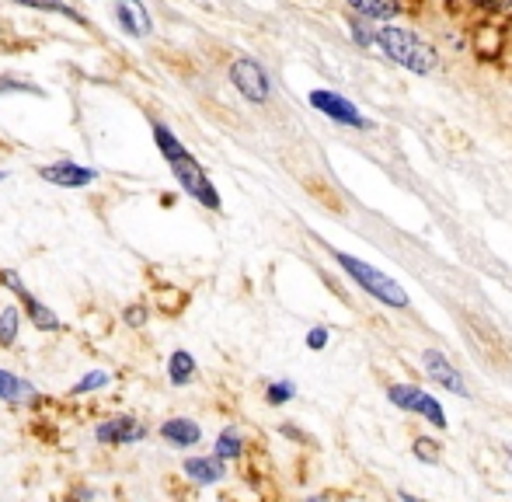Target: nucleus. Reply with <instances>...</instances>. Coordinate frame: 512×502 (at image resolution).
<instances>
[{"label":"nucleus","instance_id":"1","mask_svg":"<svg viewBox=\"0 0 512 502\" xmlns=\"http://www.w3.org/2000/svg\"><path fill=\"white\" fill-rule=\"evenodd\" d=\"M154 143H157V150H161L164 161H168L171 175H175V182L182 185L185 196L196 199V203L206 206V210H220V192H216V185L209 182L206 168L196 161V154H189V147L175 136V129L164 126V123H154Z\"/></svg>","mask_w":512,"mask_h":502},{"label":"nucleus","instance_id":"2","mask_svg":"<svg viewBox=\"0 0 512 502\" xmlns=\"http://www.w3.org/2000/svg\"><path fill=\"white\" fill-rule=\"evenodd\" d=\"M377 46L384 49V56L398 67L411 70V74L425 77L436 70V49L429 46L425 39H418L411 28H401V25H384L377 28Z\"/></svg>","mask_w":512,"mask_h":502},{"label":"nucleus","instance_id":"3","mask_svg":"<svg viewBox=\"0 0 512 502\" xmlns=\"http://www.w3.org/2000/svg\"><path fill=\"white\" fill-rule=\"evenodd\" d=\"M331 255H335V262L342 265L345 272H349L352 283H356L359 290L370 293L373 300H380V304H387V307H398V311H405V307H411L408 293L398 286V279H391L387 272H380L377 265L359 262V258L345 255V251H331Z\"/></svg>","mask_w":512,"mask_h":502},{"label":"nucleus","instance_id":"4","mask_svg":"<svg viewBox=\"0 0 512 502\" xmlns=\"http://www.w3.org/2000/svg\"><path fill=\"white\" fill-rule=\"evenodd\" d=\"M227 77H230V84H234V91L244 98V102H251V105L269 102L272 81H269V74H265L258 60H251V56H237V60L230 63Z\"/></svg>","mask_w":512,"mask_h":502},{"label":"nucleus","instance_id":"5","mask_svg":"<svg viewBox=\"0 0 512 502\" xmlns=\"http://www.w3.org/2000/svg\"><path fill=\"white\" fill-rule=\"evenodd\" d=\"M387 401H391L394 408H401V412L422 415V419L429 422V426L446 429L443 405H439V401L432 398L429 391H422V387H415V384H391V387H387Z\"/></svg>","mask_w":512,"mask_h":502},{"label":"nucleus","instance_id":"6","mask_svg":"<svg viewBox=\"0 0 512 502\" xmlns=\"http://www.w3.org/2000/svg\"><path fill=\"white\" fill-rule=\"evenodd\" d=\"M0 283H4L7 290H11L14 297L21 300V311H25V318L32 321V328H39V332H60L63 321L56 318L53 307H46L39 297H32V293H28V286L21 283L18 272H14V269H0Z\"/></svg>","mask_w":512,"mask_h":502},{"label":"nucleus","instance_id":"7","mask_svg":"<svg viewBox=\"0 0 512 502\" xmlns=\"http://www.w3.org/2000/svg\"><path fill=\"white\" fill-rule=\"evenodd\" d=\"M39 178L56 189H88L91 182H98V168H88V164H77V161H53V164H42Z\"/></svg>","mask_w":512,"mask_h":502},{"label":"nucleus","instance_id":"8","mask_svg":"<svg viewBox=\"0 0 512 502\" xmlns=\"http://www.w3.org/2000/svg\"><path fill=\"white\" fill-rule=\"evenodd\" d=\"M147 433L150 429L133 415H112V419L95 426V440L105 443V447H129V443H140Z\"/></svg>","mask_w":512,"mask_h":502},{"label":"nucleus","instance_id":"9","mask_svg":"<svg viewBox=\"0 0 512 502\" xmlns=\"http://www.w3.org/2000/svg\"><path fill=\"white\" fill-rule=\"evenodd\" d=\"M422 370L429 380H436L439 387H446V391H453L457 398H471V391H467V380L460 377V370L453 367L450 360H446L439 349H425L422 353Z\"/></svg>","mask_w":512,"mask_h":502},{"label":"nucleus","instance_id":"10","mask_svg":"<svg viewBox=\"0 0 512 502\" xmlns=\"http://www.w3.org/2000/svg\"><path fill=\"white\" fill-rule=\"evenodd\" d=\"M310 105H314L317 112H324L328 119H335V123H345L352 129H366V119L359 116L356 105H352L349 98L335 95V91H324V88L310 91Z\"/></svg>","mask_w":512,"mask_h":502},{"label":"nucleus","instance_id":"11","mask_svg":"<svg viewBox=\"0 0 512 502\" xmlns=\"http://www.w3.org/2000/svg\"><path fill=\"white\" fill-rule=\"evenodd\" d=\"M115 21L122 25V32L133 35V39H147L154 21L143 0H115Z\"/></svg>","mask_w":512,"mask_h":502},{"label":"nucleus","instance_id":"12","mask_svg":"<svg viewBox=\"0 0 512 502\" xmlns=\"http://www.w3.org/2000/svg\"><path fill=\"white\" fill-rule=\"evenodd\" d=\"M161 440L168 443V447H175V450H189V447H196L199 440H203V429H199V422L196 419H189V415H175V419H168V422H161Z\"/></svg>","mask_w":512,"mask_h":502},{"label":"nucleus","instance_id":"13","mask_svg":"<svg viewBox=\"0 0 512 502\" xmlns=\"http://www.w3.org/2000/svg\"><path fill=\"white\" fill-rule=\"evenodd\" d=\"M182 471L192 478L196 485H216L223 482V475H227V461H220V457H185Z\"/></svg>","mask_w":512,"mask_h":502},{"label":"nucleus","instance_id":"14","mask_svg":"<svg viewBox=\"0 0 512 502\" xmlns=\"http://www.w3.org/2000/svg\"><path fill=\"white\" fill-rule=\"evenodd\" d=\"M39 394H35V384L18 374H11V370L0 367V401H14V405H21V401H35Z\"/></svg>","mask_w":512,"mask_h":502},{"label":"nucleus","instance_id":"15","mask_svg":"<svg viewBox=\"0 0 512 502\" xmlns=\"http://www.w3.org/2000/svg\"><path fill=\"white\" fill-rule=\"evenodd\" d=\"M345 4L366 21H391L401 14V0H345Z\"/></svg>","mask_w":512,"mask_h":502},{"label":"nucleus","instance_id":"16","mask_svg":"<svg viewBox=\"0 0 512 502\" xmlns=\"http://www.w3.org/2000/svg\"><path fill=\"white\" fill-rule=\"evenodd\" d=\"M196 356L189 353V349H175V353L168 356V380L175 387H185L196 380Z\"/></svg>","mask_w":512,"mask_h":502},{"label":"nucleus","instance_id":"17","mask_svg":"<svg viewBox=\"0 0 512 502\" xmlns=\"http://www.w3.org/2000/svg\"><path fill=\"white\" fill-rule=\"evenodd\" d=\"M220 461H237V457L244 454V436L237 433L234 426H227L220 436H216V450H213Z\"/></svg>","mask_w":512,"mask_h":502},{"label":"nucleus","instance_id":"18","mask_svg":"<svg viewBox=\"0 0 512 502\" xmlns=\"http://www.w3.org/2000/svg\"><path fill=\"white\" fill-rule=\"evenodd\" d=\"M18 335H21V311L14 304H7L0 311V346L11 349L18 342Z\"/></svg>","mask_w":512,"mask_h":502},{"label":"nucleus","instance_id":"19","mask_svg":"<svg viewBox=\"0 0 512 502\" xmlns=\"http://www.w3.org/2000/svg\"><path fill=\"white\" fill-rule=\"evenodd\" d=\"M105 387H112V374H108V370H88V374L70 387V394L81 398V394H95V391H105Z\"/></svg>","mask_w":512,"mask_h":502},{"label":"nucleus","instance_id":"20","mask_svg":"<svg viewBox=\"0 0 512 502\" xmlns=\"http://www.w3.org/2000/svg\"><path fill=\"white\" fill-rule=\"evenodd\" d=\"M14 4H21V7H32V11H53V14H63V18H70V21H77V25H88V21L81 18V14L74 11L70 4H63V0H14Z\"/></svg>","mask_w":512,"mask_h":502},{"label":"nucleus","instance_id":"21","mask_svg":"<svg viewBox=\"0 0 512 502\" xmlns=\"http://www.w3.org/2000/svg\"><path fill=\"white\" fill-rule=\"evenodd\" d=\"M293 398H297V384H293V380H272L269 391H265V401H269L272 408L286 405V401H293Z\"/></svg>","mask_w":512,"mask_h":502},{"label":"nucleus","instance_id":"22","mask_svg":"<svg viewBox=\"0 0 512 502\" xmlns=\"http://www.w3.org/2000/svg\"><path fill=\"white\" fill-rule=\"evenodd\" d=\"M11 91H14V95L21 91V95H35V98L46 95L42 88H35V84L21 81V77H0V95H11Z\"/></svg>","mask_w":512,"mask_h":502},{"label":"nucleus","instance_id":"23","mask_svg":"<svg viewBox=\"0 0 512 502\" xmlns=\"http://www.w3.org/2000/svg\"><path fill=\"white\" fill-rule=\"evenodd\" d=\"M415 457L425 464H436L439 461V443L436 440H415Z\"/></svg>","mask_w":512,"mask_h":502},{"label":"nucleus","instance_id":"24","mask_svg":"<svg viewBox=\"0 0 512 502\" xmlns=\"http://www.w3.org/2000/svg\"><path fill=\"white\" fill-rule=\"evenodd\" d=\"M122 321H126L129 328H143V325H147V307H143V304H129L126 311H122Z\"/></svg>","mask_w":512,"mask_h":502},{"label":"nucleus","instance_id":"25","mask_svg":"<svg viewBox=\"0 0 512 502\" xmlns=\"http://www.w3.org/2000/svg\"><path fill=\"white\" fill-rule=\"evenodd\" d=\"M324 346H328V328H310L307 349H324Z\"/></svg>","mask_w":512,"mask_h":502},{"label":"nucleus","instance_id":"26","mask_svg":"<svg viewBox=\"0 0 512 502\" xmlns=\"http://www.w3.org/2000/svg\"><path fill=\"white\" fill-rule=\"evenodd\" d=\"M471 4H478V7H506V0H471Z\"/></svg>","mask_w":512,"mask_h":502},{"label":"nucleus","instance_id":"27","mask_svg":"<svg viewBox=\"0 0 512 502\" xmlns=\"http://www.w3.org/2000/svg\"><path fill=\"white\" fill-rule=\"evenodd\" d=\"M398 499H401V502H429V499H418V496H411V492H398Z\"/></svg>","mask_w":512,"mask_h":502},{"label":"nucleus","instance_id":"28","mask_svg":"<svg viewBox=\"0 0 512 502\" xmlns=\"http://www.w3.org/2000/svg\"><path fill=\"white\" fill-rule=\"evenodd\" d=\"M331 499H335V496H310L307 502H331Z\"/></svg>","mask_w":512,"mask_h":502},{"label":"nucleus","instance_id":"29","mask_svg":"<svg viewBox=\"0 0 512 502\" xmlns=\"http://www.w3.org/2000/svg\"><path fill=\"white\" fill-rule=\"evenodd\" d=\"M4 178H7V171H4V168H0V182H4Z\"/></svg>","mask_w":512,"mask_h":502}]
</instances>
